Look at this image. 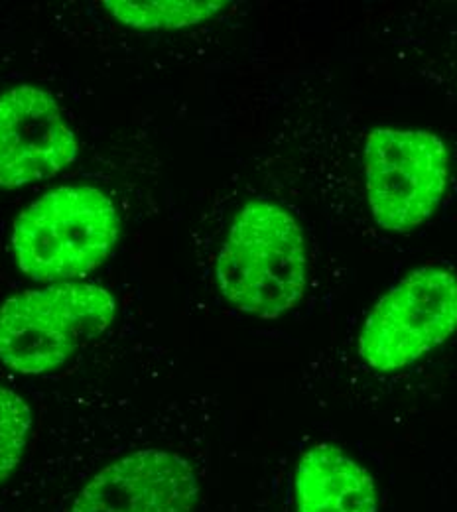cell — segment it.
Returning <instances> with one entry per match:
<instances>
[{
	"label": "cell",
	"instance_id": "1",
	"mask_svg": "<svg viewBox=\"0 0 457 512\" xmlns=\"http://www.w3.org/2000/svg\"><path fill=\"white\" fill-rule=\"evenodd\" d=\"M223 298L261 320H276L304 296L308 251L300 223L278 203L249 201L233 219L215 264Z\"/></svg>",
	"mask_w": 457,
	"mask_h": 512
},
{
	"label": "cell",
	"instance_id": "2",
	"mask_svg": "<svg viewBox=\"0 0 457 512\" xmlns=\"http://www.w3.org/2000/svg\"><path fill=\"white\" fill-rule=\"evenodd\" d=\"M119 229V213L107 193L91 186H64L18 215L12 253L32 280L71 282L111 255Z\"/></svg>",
	"mask_w": 457,
	"mask_h": 512
},
{
	"label": "cell",
	"instance_id": "3",
	"mask_svg": "<svg viewBox=\"0 0 457 512\" xmlns=\"http://www.w3.org/2000/svg\"><path fill=\"white\" fill-rule=\"evenodd\" d=\"M115 316V296L97 284L71 280L20 292L0 306V361L22 375L50 373Z\"/></svg>",
	"mask_w": 457,
	"mask_h": 512
},
{
	"label": "cell",
	"instance_id": "4",
	"mask_svg": "<svg viewBox=\"0 0 457 512\" xmlns=\"http://www.w3.org/2000/svg\"><path fill=\"white\" fill-rule=\"evenodd\" d=\"M363 174L375 223L389 233H408L440 207L450 182V152L430 130L373 128L363 146Z\"/></svg>",
	"mask_w": 457,
	"mask_h": 512
},
{
	"label": "cell",
	"instance_id": "5",
	"mask_svg": "<svg viewBox=\"0 0 457 512\" xmlns=\"http://www.w3.org/2000/svg\"><path fill=\"white\" fill-rule=\"evenodd\" d=\"M457 331V276L422 266L385 292L359 333L357 353L379 373L406 369Z\"/></svg>",
	"mask_w": 457,
	"mask_h": 512
},
{
	"label": "cell",
	"instance_id": "6",
	"mask_svg": "<svg viewBox=\"0 0 457 512\" xmlns=\"http://www.w3.org/2000/svg\"><path fill=\"white\" fill-rule=\"evenodd\" d=\"M77 154V136L48 91L18 85L0 93V190L50 180Z\"/></svg>",
	"mask_w": 457,
	"mask_h": 512
},
{
	"label": "cell",
	"instance_id": "7",
	"mask_svg": "<svg viewBox=\"0 0 457 512\" xmlns=\"http://www.w3.org/2000/svg\"><path fill=\"white\" fill-rule=\"evenodd\" d=\"M199 483L190 461L164 449H140L101 469L71 512H194Z\"/></svg>",
	"mask_w": 457,
	"mask_h": 512
},
{
	"label": "cell",
	"instance_id": "8",
	"mask_svg": "<svg viewBox=\"0 0 457 512\" xmlns=\"http://www.w3.org/2000/svg\"><path fill=\"white\" fill-rule=\"evenodd\" d=\"M371 473L343 449L318 444L296 467V512H377Z\"/></svg>",
	"mask_w": 457,
	"mask_h": 512
},
{
	"label": "cell",
	"instance_id": "9",
	"mask_svg": "<svg viewBox=\"0 0 457 512\" xmlns=\"http://www.w3.org/2000/svg\"><path fill=\"white\" fill-rule=\"evenodd\" d=\"M105 10L138 30H182L203 24L229 6L221 0H107Z\"/></svg>",
	"mask_w": 457,
	"mask_h": 512
},
{
	"label": "cell",
	"instance_id": "10",
	"mask_svg": "<svg viewBox=\"0 0 457 512\" xmlns=\"http://www.w3.org/2000/svg\"><path fill=\"white\" fill-rule=\"evenodd\" d=\"M32 410L14 390L0 386V485L16 471L28 446Z\"/></svg>",
	"mask_w": 457,
	"mask_h": 512
}]
</instances>
